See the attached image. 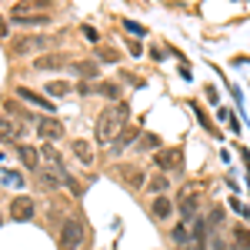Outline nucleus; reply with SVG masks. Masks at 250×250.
Returning a JSON list of instances; mask_svg holds the SVG:
<instances>
[{"label":"nucleus","instance_id":"nucleus-10","mask_svg":"<svg viewBox=\"0 0 250 250\" xmlns=\"http://www.w3.org/2000/svg\"><path fill=\"white\" fill-rule=\"evenodd\" d=\"M37 180L47 187V190H60V184H63V177H60V173H50V170H43V167L37 170Z\"/></svg>","mask_w":250,"mask_h":250},{"label":"nucleus","instance_id":"nucleus-27","mask_svg":"<svg viewBox=\"0 0 250 250\" xmlns=\"http://www.w3.org/2000/svg\"><path fill=\"white\" fill-rule=\"evenodd\" d=\"M0 224H3V213H0Z\"/></svg>","mask_w":250,"mask_h":250},{"label":"nucleus","instance_id":"nucleus-23","mask_svg":"<svg viewBox=\"0 0 250 250\" xmlns=\"http://www.w3.org/2000/svg\"><path fill=\"white\" fill-rule=\"evenodd\" d=\"M83 37H87L90 43H94V40H97V30H94V27H83Z\"/></svg>","mask_w":250,"mask_h":250},{"label":"nucleus","instance_id":"nucleus-9","mask_svg":"<svg viewBox=\"0 0 250 250\" xmlns=\"http://www.w3.org/2000/svg\"><path fill=\"white\" fill-rule=\"evenodd\" d=\"M197 204H200V200H197V193H193V190L180 193V200H177V207H180V213H184L187 220H190L193 213H197Z\"/></svg>","mask_w":250,"mask_h":250},{"label":"nucleus","instance_id":"nucleus-17","mask_svg":"<svg viewBox=\"0 0 250 250\" xmlns=\"http://www.w3.org/2000/svg\"><path fill=\"white\" fill-rule=\"evenodd\" d=\"M157 164H160L164 170H170V167H180V154H160V157H157Z\"/></svg>","mask_w":250,"mask_h":250},{"label":"nucleus","instance_id":"nucleus-6","mask_svg":"<svg viewBox=\"0 0 250 250\" xmlns=\"http://www.w3.org/2000/svg\"><path fill=\"white\" fill-rule=\"evenodd\" d=\"M34 210H37V207H34L30 197H14V200H10V217H14V220H30Z\"/></svg>","mask_w":250,"mask_h":250},{"label":"nucleus","instance_id":"nucleus-12","mask_svg":"<svg viewBox=\"0 0 250 250\" xmlns=\"http://www.w3.org/2000/svg\"><path fill=\"white\" fill-rule=\"evenodd\" d=\"M43 43H47V37H27V40H17V43H14V50L23 54V50H30V47H43Z\"/></svg>","mask_w":250,"mask_h":250},{"label":"nucleus","instance_id":"nucleus-8","mask_svg":"<svg viewBox=\"0 0 250 250\" xmlns=\"http://www.w3.org/2000/svg\"><path fill=\"white\" fill-rule=\"evenodd\" d=\"M17 97L30 100V104H37L40 110H47V114H54V104H50L47 97H40V94H34V90H27V87H17Z\"/></svg>","mask_w":250,"mask_h":250},{"label":"nucleus","instance_id":"nucleus-7","mask_svg":"<svg viewBox=\"0 0 250 250\" xmlns=\"http://www.w3.org/2000/svg\"><path fill=\"white\" fill-rule=\"evenodd\" d=\"M17 154H20V160H23V167H27V170H40V150H37V147L20 144Z\"/></svg>","mask_w":250,"mask_h":250},{"label":"nucleus","instance_id":"nucleus-18","mask_svg":"<svg viewBox=\"0 0 250 250\" xmlns=\"http://www.w3.org/2000/svg\"><path fill=\"white\" fill-rule=\"evenodd\" d=\"M233 240L240 244V250H250V233L244 230V227H237V230H233Z\"/></svg>","mask_w":250,"mask_h":250},{"label":"nucleus","instance_id":"nucleus-25","mask_svg":"<svg viewBox=\"0 0 250 250\" xmlns=\"http://www.w3.org/2000/svg\"><path fill=\"white\" fill-rule=\"evenodd\" d=\"M7 34H10V30H7V17H0V40L7 37Z\"/></svg>","mask_w":250,"mask_h":250},{"label":"nucleus","instance_id":"nucleus-24","mask_svg":"<svg viewBox=\"0 0 250 250\" xmlns=\"http://www.w3.org/2000/svg\"><path fill=\"white\" fill-rule=\"evenodd\" d=\"M180 250H204V244H197V240H190V244H184Z\"/></svg>","mask_w":250,"mask_h":250},{"label":"nucleus","instance_id":"nucleus-22","mask_svg":"<svg viewBox=\"0 0 250 250\" xmlns=\"http://www.w3.org/2000/svg\"><path fill=\"white\" fill-rule=\"evenodd\" d=\"M3 180H7V184H14V187H20V173H3Z\"/></svg>","mask_w":250,"mask_h":250},{"label":"nucleus","instance_id":"nucleus-2","mask_svg":"<svg viewBox=\"0 0 250 250\" xmlns=\"http://www.w3.org/2000/svg\"><path fill=\"white\" fill-rule=\"evenodd\" d=\"M80 244H83V227H80V220L67 217L63 227H60V247L63 250H77Z\"/></svg>","mask_w":250,"mask_h":250},{"label":"nucleus","instance_id":"nucleus-16","mask_svg":"<svg viewBox=\"0 0 250 250\" xmlns=\"http://www.w3.org/2000/svg\"><path fill=\"white\" fill-rule=\"evenodd\" d=\"M97 90H100L104 97H110V100H117V97H120V87H117L114 80H104V83H100Z\"/></svg>","mask_w":250,"mask_h":250},{"label":"nucleus","instance_id":"nucleus-19","mask_svg":"<svg viewBox=\"0 0 250 250\" xmlns=\"http://www.w3.org/2000/svg\"><path fill=\"white\" fill-rule=\"evenodd\" d=\"M167 187H170V180H167V177H164V173H160V177H154V180H150V190H167Z\"/></svg>","mask_w":250,"mask_h":250},{"label":"nucleus","instance_id":"nucleus-14","mask_svg":"<svg viewBox=\"0 0 250 250\" xmlns=\"http://www.w3.org/2000/svg\"><path fill=\"white\" fill-rule=\"evenodd\" d=\"M74 154H77L83 164H94V154H90V147H87L83 140H74Z\"/></svg>","mask_w":250,"mask_h":250},{"label":"nucleus","instance_id":"nucleus-26","mask_svg":"<svg viewBox=\"0 0 250 250\" xmlns=\"http://www.w3.org/2000/svg\"><path fill=\"white\" fill-rule=\"evenodd\" d=\"M213 250H227V247H224V240H213Z\"/></svg>","mask_w":250,"mask_h":250},{"label":"nucleus","instance_id":"nucleus-3","mask_svg":"<svg viewBox=\"0 0 250 250\" xmlns=\"http://www.w3.org/2000/svg\"><path fill=\"white\" fill-rule=\"evenodd\" d=\"M10 23H30V27H37V23H47V10H34V7H14L10 10Z\"/></svg>","mask_w":250,"mask_h":250},{"label":"nucleus","instance_id":"nucleus-5","mask_svg":"<svg viewBox=\"0 0 250 250\" xmlns=\"http://www.w3.org/2000/svg\"><path fill=\"white\" fill-rule=\"evenodd\" d=\"M20 137H23V127H20L14 117L7 114V117H0V140L3 144H17Z\"/></svg>","mask_w":250,"mask_h":250},{"label":"nucleus","instance_id":"nucleus-15","mask_svg":"<svg viewBox=\"0 0 250 250\" xmlns=\"http://www.w3.org/2000/svg\"><path fill=\"white\" fill-rule=\"evenodd\" d=\"M47 94H50V97H60V94L67 97V94H70V83H63V80H54V83H47Z\"/></svg>","mask_w":250,"mask_h":250},{"label":"nucleus","instance_id":"nucleus-20","mask_svg":"<svg viewBox=\"0 0 250 250\" xmlns=\"http://www.w3.org/2000/svg\"><path fill=\"white\" fill-rule=\"evenodd\" d=\"M140 147H147V150H154V147H160V140H157L154 134H147L144 140H140Z\"/></svg>","mask_w":250,"mask_h":250},{"label":"nucleus","instance_id":"nucleus-13","mask_svg":"<svg viewBox=\"0 0 250 250\" xmlns=\"http://www.w3.org/2000/svg\"><path fill=\"white\" fill-rule=\"evenodd\" d=\"M34 67L37 70H54V67H63V57H37Z\"/></svg>","mask_w":250,"mask_h":250},{"label":"nucleus","instance_id":"nucleus-21","mask_svg":"<svg viewBox=\"0 0 250 250\" xmlns=\"http://www.w3.org/2000/svg\"><path fill=\"white\" fill-rule=\"evenodd\" d=\"M124 27H127V30H130V34H137V37H140V34H144V30H140V23H134V20H124Z\"/></svg>","mask_w":250,"mask_h":250},{"label":"nucleus","instance_id":"nucleus-4","mask_svg":"<svg viewBox=\"0 0 250 250\" xmlns=\"http://www.w3.org/2000/svg\"><path fill=\"white\" fill-rule=\"evenodd\" d=\"M37 137H43V140H60L63 137V124L54 120V117H37Z\"/></svg>","mask_w":250,"mask_h":250},{"label":"nucleus","instance_id":"nucleus-11","mask_svg":"<svg viewBox=\"0 0 250 250\" xmlns=\"http://www.w3.org/2000/svg\"><path fill=\"white\" fill-rule=\"evenodd\" d=\"M170 210H173V204L167 200V197H157V200H154V217H157V220H167Z\"/></svg>","mask_w":250,"mask_h":250},{"label":"nucleus","instance_id":"nucleus-1","mask_svg":"<svg viewBox=\"0 0 250 250\" xmlns=\"http://www.w3.org/2000/svg\"><path fill=\"white\" fill-rule=\"evenodd\" d=\"M127 120V107L120 104V107H110V110H104L100 114V120H97V140L100 144H110L117 134V127Z\"/></svg>","mask_w":250,"mask_h":250}]
</instances>
